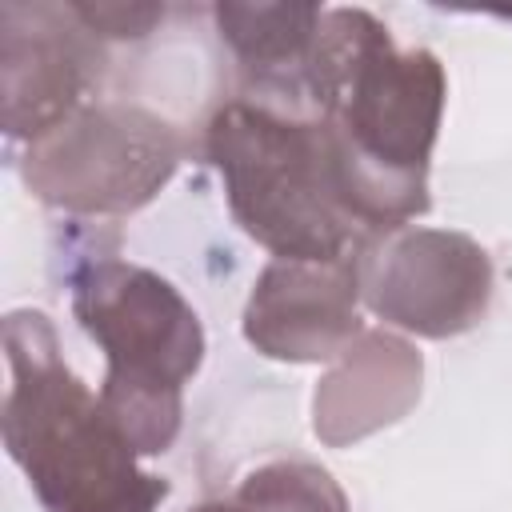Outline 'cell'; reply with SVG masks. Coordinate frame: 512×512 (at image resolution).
<instances>
[{
  "mask_svg": "<svg viewBox=\"0 0 512 512\" xmlns=\"http://www.w3.org/2000/svg\"><path fill=\"white\" fill-rule=\"evenodd\" d=\"M324 8L316 4H216L220 40L264 92L308 100V60Z\"/></svg>",
  "mask_w": 512,
  "mask_h": 512,
  "instance_id": "obj_10",
  "label": "cell"
},
{
  "mask_svg": "<svg viewBox=\"0 0 512 512\" xmlns=\"http://www.w3.org/2000/svg\"><path fill=\"white\" fill-rule=\"evenodd\" d=\"M236 504L248 512H348L344 488L308 460H272L240 480Z\"/></svg>",
  "mask_w": 512,
  "mask_h": 512,
  "instance_id": "obj_11",
  "label": "cell"
},
{
  "mask_svg": "<svg viewBox=\"0 0 512 512\" xmlns=\"http://www.w3.org/2000/svg\"><path fill=\"white\" fill-rule=\"evenodd\" d=\"M180 164V132L140 104H84L68 124L28 144L24 184L72 216L144 208Z\"/></svg>",
  "mask_w": 512,
  "mask_h": 512,
  "instance_id": "obj_5",
  "label": "cell"
},
{
  "mask_svg": "<svg viewBox=\"0 0 512 512\" xmlns=\"http://www.w3.org/2000/svg\"><path fill=\"white\" fill-rule=\"evenodd\" d=\"M304 92L364 240L424 216L448 92L440 60L428 48H396L364 8H324Z\"/></svg>",
  "mask_w": 512,
  "mask_h": 512,
  "instance_id": "obj_1",
  "label": "cell"
},
{
  "mask_svg": "<svg viewBox=\"0 0 512 512\" xmlns=\"http://www.w3.org/2000/svg\"><path fill=\"white\" fill-rule=\"evenodd\" d=\"M364 304L404 332L444 340L468 332L492 300L488 252L448 228H392L356 252Z\"/></svg>",
  "mask_w": 512,
  "mask_h": 512,
  "instance_id": "obj_6",
  "label": "cell"
},
{
  "mask_svg": "<svg viewBox=\"0 0 512 512\" xmlns=\"http://www.w3.org/2000/svg\"><path fill=\"white\" fill-rule=\"evenodd\" d=\"M360 268L340 260H272L248 296L244 336L256 352L292 364L336 360L360 336Z\"/></svg>",
  "mask_w": 512,
  "mask_h": 512,
  "instance_id": "obj_8",
  "label": "cell"
},
{
  "mask_svg": "<svg viewBox=\"0 0 512 512\" xmlns=\"http://www.w3.org/2000/svg\"><path fill=\"white\" fill-rule=\"evenodd\" d=\"M0 44L4 132L36 144L84 108L100 80V40L72 4H4Z\"/></svg>",
  "mask_w": 512,
  "mask_h": 512,
  "instance_id": "obj_7",
  "label": "cell"
},
{
  "mask_svg": "<svg viewBox=\"0 0 512 512\" xmlns=\"http://www.w3.org/2000/svg\"><path fill=\"white\" fill-rule=\"evenodd\" d=\"M208 156L236 224L276 260H340L364 244L316 120L232 100L208 120Z\"/></svg>",
  "mask_w": 512,
  "mask_h": 512,
  "instance_id": "obj_4",
  "label": "cell"
},
{
  "mask_svg": "<svg viewBox=\"0 0 512 512\" xmlns=\"http://www.w3.org/2000/svg\"><path fill=\"white\" fill-rule=\"evenodd\" d=\"M72 8L96 32V40H128V36L136 40L164 16L160 4H72Z\"/></svg>",
  "mask_w": 512,
  "mask_h": 512,
  "instance_id": "obj_12",
  "label": "cell"
},
{
  "mask_svg": "<svg viewBox=\"0 0 512 512\" xmlns=\"http://www.w3.org/2000/svg\"><path fill=\"white\" fill-rule=\"evenodd\" d=\"M8 392L4 448L28 476L44 512H156L168 480L136 464L100 396L64 364L44 312L20 308L4 320Z\"/></svg>",
  "mask_w": 512,
  "mask_h": 512,
  "instance_id": "obj_2",
  "label": "cell"
},
{
  "mask_svg": "<svg viewBox=\"0 0 512 512\" xmlns=\"http://www.w3.org/2000/svg\"><path fill=\"white\" fill-rule=\"evenodd\" d=\"M420 352L384 332H360L324 372L312 396V428L324 444L340 448L396 424L420 400Z\"/></svg>",
  "mask_w": 512,
  "mask_h": 512,
  "instance_id": "obj_9",
  "label": "cell"
},
{
  "mask_svg": "<svg viewBox=\"0 0 512 512\" xmlns=\"http://www.w3.org/2000/svg\"><path fill=\"white\" fill-rule=\"evenodd\" d=\"M192 512H248L244 504H224V500H208V504H200V508H192Z\"/></svg>",
  "mask_w": 512,
  "mask_h": 512,
  "instance_id": "obj_13",
  "label": "cell"
},
{
  "mask_svg": "<svg viewBox=\"0 0 512 512\" xmlns=\"http://www.w3.org/2000/svg\"><path fill=\"white\" fill-rule=\"evenodd\" d=\"M72 312L104 348L108 420L136 456L164 452L180 432V392L204 360L196 308L152 268L100 256L76 272Z\"/></svg>",
  "mask_w": 512,
  "mask_h": 512,
  "instance_id": "obj_3",
  "label": "cell"
}]
</instances>
